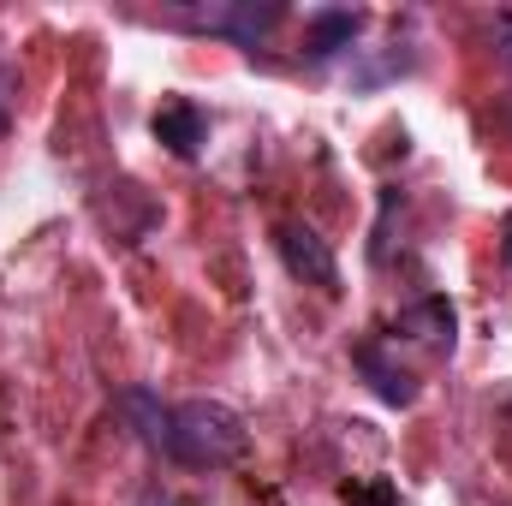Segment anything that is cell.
<instances>
[{"label": "cell", "mask_w": 512, "mask_h": 506, "mask_svg": "<svg viewBox=\"0 0 512 506\" xmlns=\"http://www.w3.org/2000/svg\"><path fill=\"white\" fill-rule=\"evenodd\" d=\"M274 251H280V262H286L292 280L322 286V292H340V262H334L328 239H322L316 227H304V221H280V227H274Z\"/></svg>", "instance_id": "cell-3"}, {"label": "cell", "mask_w": 512, "mask_h": 506, "mask_svg": "<svg viewBox=\"0 0 512 506\" xmlns=\"http://www.w3.org/2000/svg\"><path fill=\"white\" fill-rule=\"evenodd\" d=\"M251 447V429L233 405L221 399H185V405H167L161 417V435H155V453H167L173 465L185 471H221V465H239Z\"/></svg>", "instance_id": "cell-1"}, {"label": "cell", "mask_w": 512, "mask_h": 506, "mask_svg": "<svg viewBox=\"0 0 512 506\" xmlns=\"http://www.w3.org/2000/svg\"><path fill=\"white\" fill-rule=\"evenodd\" d=\"M501 256H507V268H512V209L501 215Z\"/></svg>", "instance_id": "cell-9"}, {"label": "cell", "mask_w": 512, "mask_h": 506, "mask_svg": "<svg viewBox=\"0 0 512 506\" xmlns=\"http://www.w3.org/2000/svg\"><path fill=\"white\" fill-rule=\"evenodd\" d=\"M393 334H411V340H423V346H435V352H453V334H459V316H453V304L447 298H417L411 310H399V322H393Z\"/></svg>", "instance_id": "cell-7"}, {"label": "cell", "mask_w": 512, "mask_h": 506, "mask_svg": "<svg viewBox=\"0 0 512 506\" xmlns=\"http://www.w3.org/2000/svg\"><path fill=\"white\" fill-rule=\"evenodd\" d=\"M155 143H161L167 155H179V161H197L203 143H209V114H203L197 102H167V108L155 114Z\"/></svg>", "instance_id": "cell-5"}, {"label": "cell", "mask_w": 512, "mask_h": 506, "mask_svg": "<svg viewBox=\"0 0 512 506\" xmlns=\"http://www.w3.org/2000/svg\"><path fill=\"white\" fill-rule=\"evenodd\" d=\"M280 18H286L280 0H215V6H179V12H167V24L197 30V36H227L239 48H256Z\"/></svg>", "instance_id": "cell-2"}, {"label": "cell", "mask_w": 512, "mask_h": 506, "mask_svg": "<svg viewBox=\"0 0 512 506\" xmlns=\"http://www.w3.org/2000/svg\"><path fill=\"white\" fill-rule=\"evenodd\" d=\"M358 30H364V12H352V6H322V12L304 18V54H310V60H334V54H346V48L358 42Z\"/></svg>", "instance_id": "cell-6"}, {"label": "cell", "mask_w": 512, "mask_h": 506, "mask_svg": "<svg viewBox=\"0 0 512 506\" xmlns=\"http://www.w3.org/2000/svg\"><path fill=\"white\" fill-rule=\"evenodd\" d=\"M6 126H12V120H6V108H0V137H6Z\"/></svg>", "instance_id": "cell-10"}, {"label": "cell", "mask_w": 512, "mask_h": 506, "mask_svg": "<svg viewBox=\"0 0 512 506\" xmlns=\"http://www.w3.org/2000/svg\"><path fill=\"white\" fill-rule=\"evenodd\" d=\"M352 364H358V376L370 381V393L393 405V411H405V405H417V376L405 370V364H393V352H387V340H358V352H352Z\"/></svg>", "instance_id": "cell-4"}, {"label": "cell", "mask_w": 512, "mask_h": 506, "mask_svg": "<svg viewBox=\"0 0 512 506\" xmlns=\"http://www.w3.org/2000/svg\"><path fill=\"white\" fill-rule=\"evenodd\" d=\"M501 60H507V72H512V12H501Z\"/></svg>", "instance_id": "cell-8"}]
</instances>
